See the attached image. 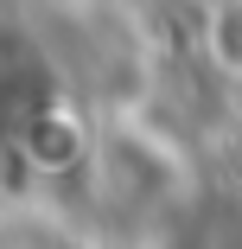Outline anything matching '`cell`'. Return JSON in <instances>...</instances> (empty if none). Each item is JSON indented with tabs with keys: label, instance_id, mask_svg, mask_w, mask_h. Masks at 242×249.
<instances>
[{
	"label": "cell",
	"instance_id": "1",
	"mask_svg": "<svg viewBox=\"0 0 242 249\" xmlns=\"http://www.w3.org/2000/svg\"><path fill=\"white\" fill-rule=\"evenodd\" d=\"M51 249H77V243H51Z\"/></svg>",
	"mask_w": 242,
	"mask_h": 249
}]
</instances>
